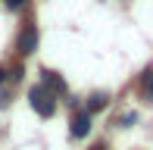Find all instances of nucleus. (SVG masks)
I'll return each mask as SVG.
<instances>
[{"label":"nucleus","instance_id":"nucleus-3","mask_svg":"<svg viewBox=\"0 0 153 150\" xmlns=\"http://www.w3.org/2000/svg\"><path fill=\"white\" fill-rule=\"evenodd\" d=\"M91 131V113H75L72 116V138H85Z\"/></svg>","mask_w":153,"mask_h":150},{"label":"nucleus","instance_id":"nucleus-1","mask_svg":"<svg viewBox=\"0 0 153 150\" xmlns=\"http://www.w3.org/2000/svg\"><path fill=\"white\" fill-rule=\"evenodd\" d=\"M28 103H31V110L38 113V116L50 119V116L56 113V94L47 91L44 85H38V88H31V91H28Z\"/></svg>","mask_w":153,"mask_h":150},{"label":"nucleus","instance_id":"nucleus-7","mask_svg":"<svg viewBox=\"0 0 153 150\" xmlns=\"http://www.w3.org/2000/svg\"><path fill=\"white\" fill-rule=\"evenodd\" d=\"M3 3H6V6H10V10H19V6H22V3H25V0H3Z\"/></svg>","mask_w":153,"mask_h":150},{"label":"nucleus","instance_id":"nucleus-6","mask_svg":"<svg viewBox=\"0 0 153 150\" xmlns=\"http://www.w3.org/2000/svg\"><path fill=\"white\" fill-rule=\"evenodd\" d=\"M106 94H103V91H94L91 94V97H88V113H97V110H103V106H106Z\"/></svg>","mask_w":153,"mask_h":150},{"label":"nucleus","instance_id":"nucleus-2","mask_svg":"<svg viewBox=\"0 0 153 150\" xmlns=\"http://www.w3.org/2000/svg\"><path fill=\"white\" fill-rule=\"evenodd\" d=\"M34 47H38V28H34V22H28L19 35V53L28 56V53H34Z\"/></svg>","mask_w":153,"mask_h":150},{"label":"nucleus","instance_id":"nucleus-4","mask_svg":"<svg viewBox=\"0 0 153 150\" xmlns=\"http://www.w3.org/2000/svg\"><path fill=\"white\" fill-rule=\"evenodd\" d=\"M41 75H44V88H47V91H53V94H62V91H66V81H62L59 75H56V72L44 69Z\"/></svg>","mask_w":153,"mask_h":150},{"label":"nucleus","instance_id":"nucleus-5","mask_svg":"<svg viewBox=\"0 0 153 150\" xmlns=\"http://www.w3.org/2000/svg\"><path fill=\"white\" fill-rule=\"evenodd\" d=\"M141 97L147 100V103H153V69H147L141 75Z\"/></svg>","mask_w":153,"mask_h":150},{"label":"nucleus","instance_id":"nucleus-8","mask_svg":"<svg viewBox=\"0 0 153 150\" xmlns=\"http://www.w3.org/2000/svg\"><path fill=\"white\" fill-rule=\"evenodd\" d=\"M3 78H6V72H3V69H0V81H3Z\"/></svg>","mask_w":153,"mask_h":150},{"label":"nucleus","instance_id":"nucleus-9","mask_svg":"<svg viewBox=\"0 0 153 150\" xmlns=\"http://www.w3.org/2000/svg\"><path fill=\"white\" fill-rule=\"evenodd\" d=\"M91 150H103V147H91Z\"/></svg>","mask_w":153,"mask_h":150}]
</instances>
